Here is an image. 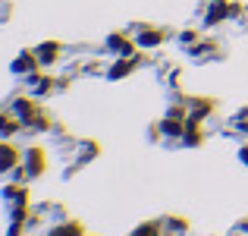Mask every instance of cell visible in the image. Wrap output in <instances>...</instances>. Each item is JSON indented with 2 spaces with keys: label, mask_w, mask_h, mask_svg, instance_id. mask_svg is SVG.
I'll list each match as a JSON object with an SVG mask.
<instances>
[]
</instances>
